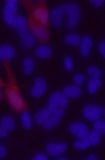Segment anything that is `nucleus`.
I'll use <instances>...</instances> for the list:
<instances>
[{
    "label": "nucleus",
    "instance_id": "nucleus-1",
    "mask_svg": "<svg viewBox=\"0 0 105 160\" xmlns=\"http://www.w3.org/2000/svg\"><path fill=\"white\" fill-rule=\"evenodd\" d=\"M3 64H5V68L8 76V84H6L5 96L14 112L23 113V112L28 111V104H26V102L24 101L21 93H20V88L16 84L15 76L11 71L9 61H5Z\"/></svg>",
    "mask_w": 105,
    "mask_h": 160
},
{
    "label": "nucleus",
    "instance_id": "nucleus-2",
    "mask_svg": "<svg viewBox=\"0 0 105 160\" xmlns=\"http://www.w3.org/2000/svg\"><path fill=\"white\" fill-rule=\"evenodd\" d=\"M23 6L28 10V24H38L45 28L49 26V12L45 1L23 0Z\"/></svg>",
    "mask_w": 105,
    "mask_h": 160
},
{
    "label": "nucleus",
    "instance_id": "nucleus-3",
    "mask_svg": "<svg viewBox=\"0 0 105 160\" xmlns=\"http://www.w3.org/2000/svg\"><path fill=\"white\" fill-rule=\"evenodd\" d=\"M68 106V98L61 92H54L49 97L48 108L53 115L63 117L65 115V108Z\"/></svg>",
    "mask_w": 105,
    "mask_h": 160
},
{
    "label": "nucleus",
    "instance_id": "nucleus-4",
    "mask_svg": "<svg viewBox=\"0 0 105 160\" xmlns=\"http://www.w3.org/2000/svg\"><path fill=\"white\" fill-rule=\"evenodd\" d=\"M65 11L69 16V19L67 21V28L68 29H75L77 27L78 22L80 20V16H81V9L77 3L70 2V3H65L63 6Z\"/></svg>",
    "mask_w": 105,
    "mask_h": 160
},
{
    "label": "nucleus",
    "instance_id": "nucleus-5",
    "mask_svg": "<svg viewBox=\"0 0 105 160\" xmlns=\"http://www.w3.org/2000/svg\"><path fill=\"white\" fill-rule=\"evenodd\" d=\"M28 26L30 29V32L40 43L45 44L50 40V33H49L48 28L38 26V24H28Z\"/></svg>",
    "mask_w": 105,
    "mask_h": 160
},
{
    "label": "nucleus",
    "instance_id": "nucleus-6",
    "mask_svg": "<svg viewBox=\"0 0 105 160\" xmlns=\"http://www.w3.org/2000/svg\"><path fill=\"white\" fill-rule=\"evenodd\" d=\"M84 118H86L88 120H91V122H95L98 118L102 116L103 109L101 108L100 106L94 105V104H88L82 111Z\"/></svg>",
    "mask_w": 105,
    "mask_h": 160
},
{
    "label": "nucleus",
    "instance_id": "nucleus-7",
    "mask_svg": "<svg viewBox=\"0 0 105 160\" xmlns=\"http://www.w3.org/2000/svg\"><path fill=\"white\" fill-rule=\"evenodd\" d=\"M16 6H18V2L15 0H7L6 1L5 8H3V18H5V22L8 26H11L12 19L14 18L16 12Z\"/></svg>",
    "mask_w": 105,
    "mask_h": 160
},
{
    "label": "nucleus",
    "instance_id": "nucleus-8",
    "mask_svg": "<svg viewBox=\"0 0 105 160\" xmlns=\"http://www.w3.org/2000/svg\"><path fill=\"white\" fill-rule=\"evenodd\" d=\"M46 81L43 78H41V76H38V78H36L34 80V85H33L32 90H31V95H32V97H35V98L42 97L46 92Z\"/></svg>",
    "mask_w": 105,
    "mask_h": 160
},
{
    "label": "nucleus",
    "instance_id": "nucleus-9",
    "mask_svg": "<svg viewBox=\"0 0 105 160\" xmlns=\"http://www.w3.org/2000/svg\"><path fill=\"white\" fill-rule=\"evenodd\" d=\"M68 129H69V132L71 134L77 136L78 138H85L89 135V128H88V126L81 122H72V124H70Z\"/></svg>",
    "mask_w": 105,
    "mask_h": 160
},
{
    "label": "nucleus",
    "instance_id": "nucleus-10",
    "mask_svg": "<svg viewBox=\"0 0 105 160\" xmlns=\"http://www.w3.org/2000/svg\"><path fill=\"white\" fill-rule=\"evenodd\" d=\"M18 34L21 38V47L25 50H30L34 47L35 44V38L30 32V30H22L18 31Z\"/></svg>",
    "mask_w": 105,
    "mask_h": 160
},
{
    "label": "nucleus",
    "instance_id": "nucleus-11",
    "mask_svg": "<svg viewBox=\"0 0 105 160\" xmlns=\"http://www.w3.org/2000/svg\"><path fill=\"white\" fill-rule=\"evenodd\" d=\"M46 151L51 157H59L67 151V145L65 142H58V144L49 142L46 146Z\"/></svg>",
    "mask_w": 105,
    "mask_h": 160
},
{
    "label": "nucleus",
    "instance_id": "nucleus-12",
    "mask_svg": "<svg viewBox=\"0 0 105 160\" xmlns=\"http://www.w3.org/2000/svg\"><path fill=\"white\" fill-rule=\"evenodd\" d=\"M93 45V40L90 35H84L80 41V51H81L82 57L88 58L90 55V51Z\"/></svg>",
    "mask_w": 105,
    "mask_h": 160
},
{
    "label": "nucleus",
    "instance_id": "nucleus-13",
    "mask_svg": "<svg viewBox=\"0 0 105 160\" xmlns=\"http://www.w3.org/2000/svg\"><path fill=\"white\" fill-rule=\"evenodd\" d=\"M63 14H65V9H63V6H58V7L54 8V10L51 11L50 19H51V22H53L55 28H58V27L61 24Z\"/></svg>",
    "mask_w": 105,
    "mask_h": 160
},
{
    "label": "nucleus",
    "instance_id": "nucleus-14",
    "mask_svg": "<svg viewBox=\"0 0 105 160\" xmlns=\"http://www.w3.org/2000/svg\"><path fill=\"white\" fill-rule=\"evenodd\" d=\"M15 55V50L10 44L0 45V60L3 61H10Z\"/></svg>",
    "mask_w": 105,
    "mask_h": 160
},
{
    "label": "nucleus",
    "instance_id": "nucleus-15",
    "mask_svg": "<svg viewBox=\"0 0 105 160\" xmlns=\"http://www.w3.org/2000/svg\"><path fill=\"white\" fill-rule=\"evenodd\" d=\"M63 93L67 98H78L81 95L82 91L79 85H69L63 88Z\"/></svg>",
    "mask_w": 105,
    "mask_h": 160
},
{
    "label": "nucleus",
    "instance_id": "nucleus-16",
    "mask_svg": "<svg viewBox=\"0 0 105 160\" xmlns=\"http://www.w3.org/2000/svg\"><path fill=\"white\" fill-rule=\"evenodd\" d=\"M11 27L14 29H16L18 31L25 30L28 27V19L23 16H14V18L12 19Z\"/></svg>",
    "mask_w": 105,
    "mask_h": 160
},
{
    "label": "nucleus",
    "instance_id": "nucleus-17",
    "mask_svg": "<svg viewBox=\"0 0 105 160\" xmlns=\"http://www.w3.org/2000/svg\"><path fill=\"white\" fill-rule=\"evenodd\" d=\"M59 122H60V117H57V116L51 114V115L45 120L42 126L45 130H50V129H53V128L57 127V126L59 125Z\"/></svg>",
    "mask_w": 105,
    "mask_h": 160
},
{
    "label": "nucleus",
    "instance_id": "nucleus-18",
    "mask_svg": "<svg viewBox=\"0 0 105 160\" xmlns=\"http://www.w3.org/2000/svg\"><path fill=\"white\" fill-rule=\"evenodd\" d=\"M50 115H51V113H50V111H49L48 107L43 108L36 113V115H35V122H36V124H38V125H43L45 120H46Z\"/></svg>",
    "mask_w": 105,
    "mask_h": 160
},
{
    "label": "nucleus",
    "instance_id": "nucleus-19",
    "mask_svg": "<svg viewBox=\"0 0 105 160\" xmlns=\"http://www.w3.org/2000/svg\"><path fill=\"white\" fill-rule=\"evenodd\" d=\"M35 55L38 59H48L51 55V48L47 47V45H41L35 50Z\"/></svg>",
    "mask_w": 105,
    "mask_h": 160
},
{
    "label": "nucleus",
    "instance_id": "nucleus-20",
    "mask_svg": "<svg viewBox=\"0 0 105 160\" xmlns=\"http://www.w3.org/2000/svg\"><path fill=\"white\" fill-rule=\"evenodd\" d=\"M0 124L5 128L7 132H11V130L14 129V126H15V122H14V119L11 117V116H3L0 120Z\"/></svg>",
    "mask_w": 105,
    "mask_h": 160
},
{
    "label": "nucleus",
    "instance_id": "nucleus-21",
    "mask_svg": "<svg viewBox=\"0 0 105 160\" xmlns=\"http://www.w3.org/2000/svg\"><path fill=\"white\" fill-rule=\"evenodd\" d=\"M102 85V82L101 80H98V78H91L88 83V86H86V91L89 94H94L96 93V91L98 90Z\"/></svg>",
    "mask_w": 105,
    "mask_h": 160
},
{
    "label": "nucleus",
    "instance_id": "nucleus-22",
    "mask_svg": "<svg viewBox=\"0 0 105 160\" xmlns=\"http://www.w3.org/2000/svg\"><path fill=\"white\" fill-rule=\"evenodd\" d=\"M63 41H65L66 44L77 47V45L80 44V41H81V39H80L79 34H77V33H70V34L66 35L65 39H63Z\"/></svg>",
    "mask_w": 105,
    "mask_h": 160
},
{
    "label": "nucleus",
    "instance_id": "nucleus-23",
    "mask_svg": "<svg viewBox=\"0 0 105 160\" xmlns=\"http://www.w3.org/2000/svg\"><path fill=\"white\" fill-rule=\"evenodd\" d=\"M34 61L32 58H25L23 60V71L25 75H30L32 74V72L34 71Z\"/></svg>",
    "mask_w": 105,
    "mask_h": 160
},
{
    "label": "nucleus",
    "instance_id": "nucleus-24",
    "mask_svg": "<svg viewBox=\"0 0 105 160\" xmlns=\"http://www.w3.org/2000/svg\"><path fill=\"white\" fill-rule=\"evenodd\" d=\"M90 147V142L88 137L85 138H78V140L75 141V148L78 150H84V149H88Z\"/></svg>",
    "mask_w": 105,
    "mask_h": 160
},
{
    "label": "nucleus",
    "instance_id": "nucleus-25",
    "mask_svg": "<svg viewBox=\"0 0 105 160\" xmlns=\"http://www.w3.org/2000/svg\"><path fill=\"white\" fill-rule=\"evenodd\" d=\"M21 122H22V125H23L24 129H30V128L32 127V119H31V115L28 111L22 113Z\"/></svg>",
    "mask_w": 105,
    "mask_h": 160
},
{
    "label": "nucleus",
    "instance_id": "nucleus-26",
    "mask_svg": "<svg viewBox=\"0 0 105 160\" xmlns=\"http://www.w3.org/2000/svg\"><path fill=\"white\" fill-rule=\"evenodd\" d=\"M86 72H88V75L91 78H98V80H100L101 76H102V72L96 66H90V68H88Z\"/></svg>",
    "mask_w": 105,
    "mask_h": 160
},
{
    "label": "nucleus",
    "instance_id": "nucleus-27",
    "mask_svg": "<svg viewBox=\"0 0 105 160\" xmlns=\"http://www.w3.org/2000/svg\"><path fill=\"white\" fill-rule=\"evenodd\" d=\"M89 142H90V146H98L100 144L101 141V134H98V132H92L89 134Z\"/></svg>",
    "mask_w": 105,
    "mask_h": 160
},
{
    "label": "nucleus",
    "instance_id": "nucleus-28",
    "mask_svg": "<svg viewBox=\"0 0 105 160\" xmlns=\"http://www.w3.org/2000/svg\"><path fill=\"white\" fill-rule=\"evenodd\" d=\"M94 130L95 132H98V134H105V122H103V120H95V122H94Z\"/></svg>",
    "mask_w": 105,
    "mask_h": 160
},
{
    "label": "nucleus",
    "instance_id": "nucleus-29",
    "mask_svg": "<svg viewBox=\"0 0 105 160\" xmlns=\"http://www.w3.org/2000/svg\"><path fill=\"white\" fill-rule=\"evenodd\" d=\"M63 66L67 71H71L73 68V60L71 57H65L63 59Z\"/></svg>",
    "mask_w": 105,
    "mask_h": 160
},
{
    "label": "nucleus",
    "instance_id": "nucleus-30",
    "mask_svg": "<svg viewBox=\"0 0 105 160\" xmlns=\"http://www.w3.org/2000/svg\"><path fill=\"white\" fill-rule=\"evenodd\" d=\"M85 81V76L83 75V74H80V73H78V74H76L75 76H73V82L76 83V85H81L82 83Z\"/></svg>",
    "mask_w": 105,
    "mask_h": 160
},
{
    "label": "nucleus",
    "instance_id": "nucleus-31",
    "mask_svg": "<svg viewBox=\"0 0 105 160\" xmlns=\"http://www.w3.org/2000/svg\"><path fill=\"white\" fill-rule=\"evenodd\" d=\"M90 3H91L92 6H94L95 8H98L104 5V1H103V0H90Z\"/></svg>",
    "mask_w": 105,
    "mask_h": 160
},
{
    "label": "nucleus",
    "instance_id": "nucleus-32",
    "mask_svg": "<svg viewBox=\"0 0 105 160\" xmlns=\"http://www.w3.org/2000/svg\"><path fill=\"white\" fill-rule=\"evenodd\" d=\"M98 51H100V53H101V57L105 58V42L104 41H102V42L100 43V45H98Z\"/></svg>",
    "mask_w": 105,
    "mask_h": 160
},
{
    "label": "nucleus",
    "instance_id": "nucleus-33",
    "mask_svg": "<svg viewBox=\"0 0 105 160\" xmlns=\"http://www.w3.org/2000/svg\"><path fill=\"white\" fill-rule=\"evenodd\" d=\"M34 160H47V156L44 155V153H37L33 157Z\"/></svg>",
    "mask_w": 105,
    "mask_h": 160
},
{
    "label": "nucleus",
    "instance_id": "nucleus-34",
    "mask_svg": "<svg viewBox=\"0 0 105 160\" xmlns=\"http://www.w3.org/2000/svg\"><path fill=\"white\" fill-rule=\"evenodd\" d=\"M7 156V149L5 146L0 145V158H5Z\"/></svg>",
    "mask_w": 105,
    "mask_h": 160
},
{
    "label": "nucleus",
    "instance_id": "nucleus-35",
    "mask_svg": "<svg viewBox=\"0 0 105 160\" xmlns=\"http://www.w3.org/2000/svg\"><path fill=\"white\" fill-rule=\"evenodd\" d=\"M7 135H8V132L2 126L0 125V138H5V137H7Z\"/></svg>",
    "mask_w": 105,
    "mask_h": 160
},
{
    "label": "nucleus",
    "instance_id": "nucleus-36",
    "mask_svg": "<svg viewBox=\"0 0 105 160\" xmlns=\"http://www.w3.org/2000/svg\"><path fill=\"white\" fill-rule=\"evenodd\" d=\"M85 159H88V160H96V159H98V156H96V155H90V156H88Z\"/></svg>",
    "mask_w": 105,
    "mask_h": 160
},
{
    "label": "nucleus",
    "instance_id": "nucleus-37",
    "mask_svg": "<svg viewBox=\"0 0 105 160\" xmlns=\"http://www.w3.org/2000/svg\"><path fill=\"white\" fill-rule=\"evenodd\" d=\"M0 87H6V83L1 80V78H0Z\"/></svg>",
    "mask_w": 105,
    "mask_h": 160
},
{
    "label": "nucleus",
    "instance_id": "nucleus-38",
    "mask_svg": "<svg viewBox=\"0 0 105 160\" xmlns=\"http://www.w3.org/2000/svg\"><path fill=\"white\" fill-rule=\"evenodd\" d=\"M2 97H3V93L1 92V90H0V103H1V101H2Z\"/></svg>",
    "mask_w": 105,
    "mask_h": 160
}]
</instances>
